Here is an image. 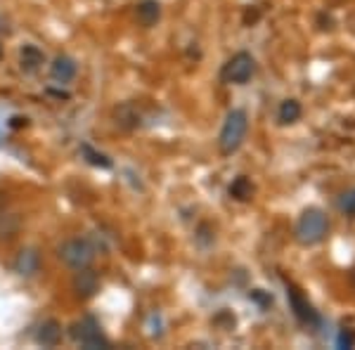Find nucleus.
<instances>
[{"mask_svg": "<svg viewBox=\"0 0 355 350\" xmlns=\"http://www.w3.org/2000/svg\"><path fill=\"white\" fill-rule=\"evenodd\" d=\"M159 17H162V5L157 0H142L137 5V21L142 26H154L159 21Z\"/></svg>", "mask_w": 355, "mask_h": 350, "instance_id": "nucleus-13", "label": "nucleus"}, {"mask_svg": "<svg viewBox=\"0 0 355 350\" xmlns=\"http://www.w3.org/2000/svg\"><path fill=\"white\" fill-rule=\"evenodd\" d=\"M254 71H256L254 57H251L249 53H237L225 62V67H223V71H220V78L225 83L242 85L254 76Z\"/></svg>", "mask_w": 355, "mask_h": 350, "instance_id": "nucleus-5", "label": "nucleus"}, {"mask_svg": "<svg viewBox=\"0 0 355 350\" xmlns=\"http://www.w3.org/2000/svg\"><path fill=\"white\" fill-rule=\"evenodd\" d=\"M0 57H3V45H0Z\"/></svg>", "mask_w": 355, "mask_h": 350, "instance_id": "nucleus-22", "label": "nucleus"}, {"mask_svg": "<svg viewBox=\"0 0 355 350\" xmlns=\"http://www.w3.org/2000/svg\"><path fill=\"white\" fill-rule=\"evenodd\" d=\"M69 334H71V338L76 343H81L83 348H90V350L112 348L110 338L102 334L100 324H97L93 317H83V320H78V322H73L71 326H69Z\"/></svg>", "mask_w": 355, "mask_h": 350, "instance_id": "nucleus-4", "label": "nucleus"}, {"mask_svg": "<svg viewBox=\"0 0 355 350\" xmlns=\"http://www.w3.org/2000/svg\"><path fill=\"white\" fill-rule=\"evenodd\" d=\"M19 229V218L10 213H0V239H12Z\"/></svg>", "mask_w": 355, "mask_h": 350, "instance_id": "nucleus-17", "label": "nucleus"}, {"mask_svg": "<svg viewBox=\"0 0 355 350\" xmlns=\"http://www.w3.org/2000/svg\"><path fill=\"white\" fill-rule=\"evenodd\" d=\"M277 119L279 123H296L301 119V105L296 100H284L282 105H279V112H277Z\"/></svg>", "mask_w": 355, "mask_h": 350, "instance_id": "nucleus-15", "label": "nucleus"}, {"mask_svg": "<svg viewBox=\"0 0 355 350\" xmlns=\"http://www.w3.org/2000/svg\"><path fill=\"white\" fill-rule=\"evenodd\" d=\"M114 121H116L119 128L133 130L140 125V112H137V107L133 102H123V105H119L114 109Z\"/></svg>", "mask_w": 355, "mask_h": 350, "instance_id": "nucleus-9", "label": "nucleus"}, {"mask_svg": "<svg viewBox=\"0 0 355 350\" xmlns=\"http://www.w3.org/2000/svg\"><path fill=\"white\" fill-rule=\"evenodd\" d=\"M327 229H329L327 216L320 209H308L299 218V222H296V239L306 246L320 244L324 239V234H327Z\"/></svg>", "mask_w": 355, "mask_h": 350, "instance_id": "nucleus-2", "label": "nucleus"}, {"mask_svg": "<svg viewBox=\"0 0 355 350\" xmlns=\"http://www.w3.org/2000/svg\"><path fill=\"white\" fill-rule=\"evenodd\" d=\"M73 291H76V296L78 298H93L97 291H100V277H97V272L93 268H81V270H76V274H73Z\"/></svg>", "mask_w": 355, "mask_h": 350, "instance_id": "nucleus-6", "label": "nucleus"}, {"mask_svg": "<svg viewBox=\"0 0 355 350\" xmlns=\"http://www.w3.org/2000/svg\"><path fill=\"white\" fill-rule=\"evenodd\" d=\"M10 125H12V128H21V125H26V119H21V116H15L12 121H10Z\"/></svg>", "mask_w": 355, "mask_h": 350, "instance_id": "nucleus-21", "label": "nucleus"}, {"mask_svg": "<svg viewBox=\"0 0 355 350\" xmlns=\"http://www.w3.org/2000/svg\"><path fill=\"white\" fill-rule=\"evenodd\" d=\"M230 197L237 199V202H249L251 197H254V185H251L249 177L239 175L237 180L230 185Z\"/></svg>", "mask_w": 355, "mask_h": 350, "instance_id": "nucleus-14", "label": "nucleus"}, {"mask_svg": "<svg viewBox=\"0 0 355 350\" xmlns=\"http://www.w3.org/2000/svg\"><path fill=\"white\" fill-rule=\"evenodd\" d=\"M81 154H83V159L90 166H100V168H112V159L107 157V154H102V152H95V149L90 147V145H83L81 147Z\"/></svg>", "mask_w": 355, "mask_h": 350, "instance_id": "nucleus-16", "label": "nucleus"}, {"mask_svg": "<svg viewBox=\"0 0 355 350\" xmlns=\"http://www.w3.org/2000/svg\"><path fill=\"white\" fill-rule=\"evenodd\" d=\"M76 71H78L76 62L67 55H57L55 62L50 64V76H53V81H57V83L73 81V78H76Z\"/></svg>", "mask_w": 355, "mask_h": 350, "instance_id": "nucleus-8", "label": "nucleus"}, {"mask_svg": "<svg viewBox=\"0 0 355 350\" xmlns=\"http://www.w3.org/2000/svg\"><path fill=\"white\" fill-rule=\"evenodd\" d=\"M15 270L21 277H33L41 270V254H38V249H33V246L21 249L15 258Z\"/></svg>", "mask_w": 355, "mask_h": 350, "instance_id": "nucleus-7", "label": "nucleus"}, {"mask_svg": "<svg viewBox=\"0 0 355 350\" xmlns=\"http://www.w3.org/2000/svg\"><path fill=\"white\" fill-rule=\"evenodd\" d=\"M251 298H254V301H259L261 306H270L272 303V298H268V296H263L261 291H254V294H251Z\"/></svg>", "mask_w": 355, "mask_h": 350, "instance_id": "nucleus-20", "label": "nucleus"}, {"mask_svg": "<svg viewBox=\"0 0 355 350\" xmlns=\"http://www.w3.org/2000/svg\"><path fill=\"white\" fill-rule=\"evenodd\" d=\"M287 294H289V301H291V308H294L296 317L306 324H318V315H315V310L311 308V303H306V298L296 289H289Z\"/></svg>", "mask_w": 355, "mask_h": 350, "instance_id": "nucleus-12", "label": "nucleus"}, {"mask_svg": "<svg viewBox=\"0 0 355 350\" xmlns=\"http://www.w3.org/2000/svg\"><path fill=\"white\" fill-rule=\"evenodd\" d=\"M339 209L346 216L355 218V189H346V192L339 197Z\"/></svg>", "mask_w": 355, "mask_h": 350, "instance_id": "nucleus-18", "label": "nucleus"}, {"mask_svg": "<svg viewBox=\"0 0 355 350\" xmlns=\"http://www.w3.org/2000/svg\"><path fill=\"white\" fill-rule=\"evenodd\" d=\"M246 130H249V116H246V112L244 109H232L225 116V123H223L218 135V147L225 157H230V154H234L242 147Z\"/></svg>", "mask_w": 355, "mask_h": 350, "instance_id": "nucleus-1", "label": "nucleus"}, {"mask_svg": "<svg viewBox=\"0 0 355 350\" xmlns=\"http://www.w3.org/2000/svg\"><path fill=\"white\" fill-rule=\"evenodd\" d=\"M36 341L41 343L43 348L60 346V341H62V324L57 322V320H45V322L38 326V331H36Z\"/></svg>", "mask_w": 355, "mask_h": 350, "instance_id": "nucleus-10", "label": "nucleus"}, {"mask_svg": "<svg viewBox=\"0 0 355 350\" xmlns=\"http://www.w3.org/2000/svg\"><path fill=\"white\" fill-rule=\"evenodd\" d=\"M43 64H45V55L36 45H24L19 50V67L24 73H36Z\"/></svg>", "mask_w": 355, "mask_h": 350, "instance_id": "nucleus-11", "label": "nucleus"}, {"mask_svg": "<svg viewBox=\"0 0 355 350\" xmlns=\"http://www.w3.org/2000/svg\"><path fill=\"white\" fill-rule=\"evenodd\" d=\"M95 251L97 249L88 239H69V242H64L57 249V256H60V261L71 270H81V268L93 265Z\"/></svg>", "mask_w": 355, "mask_h": 350, "instance_id": "nucleus-3", "label": "nucleus"}, {"mask_svg": "<svg viewBox=\"0 0 355 350\" xmlns=\"http://www.w3.org/2000/svg\"><path fill=\"white\" fill-rule=\"evenodd\" d=\"M336 346H339V348H353L355 346V331L343 329L339 334V338H336Z\"/></svg>", "mask_w": 355, "mask_h": 350, "instance_id": "nucleus-19", "label": "nucleus"}]
</instances>
